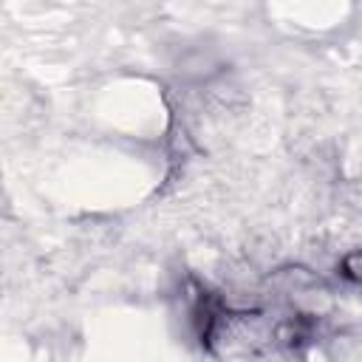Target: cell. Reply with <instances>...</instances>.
<instances>
[{
    "mask_svg": "<svg viewBox=\"0 0 362 362\" xmlns=\"http://www.w3.org/2000/svg\"><path fill=\"white\" fill-rule=\"evenodd\" d=\"M342 274H345L348 280L362 283V252H354V255H348V257L342 260Z\"/></svg>",
    "mask_w": 362,
    "mask_h": 362,
    "instance_id": "6da1fadb",
    "label": "cell"
}]
</instances>
